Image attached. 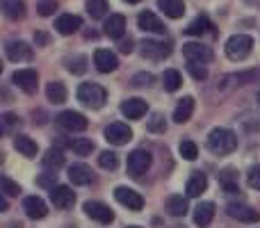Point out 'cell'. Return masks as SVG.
Segmentation results:
<instances>
[{
	"instance_id": "obj_12",
	"label": "cell",
	"mask_w": 260,
	"mask_h": 228,
	"mask_svg": "<svg viewBox=\"0 0 260 228\" xmlns=\"http://www.w3.org/2000/svg\"><path fill=\"white\" fill-rule=\"evenodd\" d=\"M85 212H87V217H91L94 221H101V224H112L114 221V212L101 201H87Z\"/></svg>"
},
{
	"instance_id": "obj_28",
	"label": "cell",
	"mask_w": 260,
	"mask_h": 228,
	"mask_svg": "<svg viewBox=\"0 0 260 228\" xmlns=\"http://www.w3.org/2000/svg\"><path fill=\"white\" fill-rule=\"evenodd\" d=\"M167 212L171 217H185L187 215V199H183L180 194L167 199Z\"/></svg>"
},
{
	"instance_id": "obj_14",
	"label": "cell",
	"mask_w": 260,
	"mask_h": 228,
	"mask_svg": "<svg viewBox=\"0 0 260 228\" xmlns=\"http://www.w3.org/2000/svg\"><path fill=\"white\" fill-rule=\"evenodd\" d=\"M94 64H96V69H99L101 73H112V71H117L119 59H117V55H114L112 50L99 48L94 53Z\"/></svg>"
},
{
	"instance_id": "obj_11",
	"label": "cell",
	"mask_w": 260,
	"mask_h": 228,
	"mask_svg": "<svg viewBox=\"0 0 260 228\" xmlns=\"http://www.w3.org/2000/svg\"><path fill=\"white\" fill-rule=\"evenodd\" d=\"M171 46L167 41H155V39H144L142 41V55L148 59H165L169 57Z\"/></svg>"
},
{
	"instance_id": "obj_21",
	"label": "cell",
	"mask_w": 260,
	"mask_h": 228,
	"mask_svg": "<svg viewBox=\"0 0 260 228\" xmlns=\"http://www.w3.org/2000/svg\"><path fill=\"white\" fill-rule=\"evenodd\" d=\"M69 178H71L73 185H89L94 183V171L87 165H73L69 169Z\"/></svg>"
},
{
	"instance_id": "obj_41",
	"label": "cell",
	"mask_w": 260,
	"mask_h": 228,
	"mask_svg": "<svg viewBox=\"0 0 260 228\" xmlns=\"http://www.w3.org/2000/svg\"><path fill=\"white\" fill-rule=\"evenodd\" d=\"M0 121H3V130H5V133H9L12 128L21 125V119H18L16 114H12V112H5V114H3V119H0Z\"/></svg>"
},
{
	"instance_id": "obj_31",
	"label": "cell",
	"mask_w": 260,
	"mask_h": 228,
	"mask_svg": "<svg viewBox=\"0 0 260 228\" xmlns=\"http://www.w3.org/2000/svg\"><path fill=\"white\" fill-rule=\"evenodd\" d=\"M210 27L212 25H210V21H208V16H197L187 27H185V32H187L189 37H201V35H206Z\"/></svg>"
},
{
	"instance_id": "obj_35",
	"label": "cell",
	"mask_w": 260,
	"mask_h": 228,
	"mask_svg": "<svg viewBox=\"0 0 260 228\" xmlns=\"http://www.w3.org/2000/svg\"><path fill=\"white\" fill-rule=\"evenodd\" d=\"M99 165L103 167V169H110V171L117 169V167H119V155L114 151H103L99 155Z\"/></svg>"
},
{
	"instance_id": "obj_1",
	"label": "cell",
	"mask_w": 260,
	"mask_h": 228,
	"mask_svg": "<svg viewBox=\"0 0 260 228\" xmlns=\"http://www.w3.org/2000/svg\"><path fill=\"white\" fill-rule=\"evenodd\" d=\"M208 148H210L215 155L233 153L235 148H238V137H235V133L229 128H215L208 135Z\"/></svg>"
},
{
	"instance_id": "obj_42",
	"label": "cell",
	"mask_w": 260,
	"mask_h": 228,
	"mask_svg": "<svg viewBox=\"0 0 260 228\" xmlns=\"http://www.w3.org/2000/svg\"><path fill=\"white\" fill-rule=\"evenodd\" d=\"M3 192L5 197H18V192H21V185L14 183V180H9L7 176L3 178Z\"/></svg>"
},
{
	"instance_id": "obj_26",
	"label": "cell",
	"mask_w": 260,
	"mask_h": 228,
	"mask_svg": "<svg viewBox=\"0 0 260 228\" xmlns=\"http://www.w3.org/2000/svg\"><path fill=\"white\" fill-rule=\"evenodd\" d=\"M157 7L165 12L169 18H180L185 14V3L183 0H157Z\"/></svg>"
},
{
	"instance_id": "obj_45",
	"label": "cell",
	"mask_w": 260,
	"mask_h": 228,
	"mask_svg": "<svg viewBox=\"0 0 260 228\" xmlns=\"http://www.w3.org/2000/svg\"><path fill=\"white\" fill-rule=\"evenodd\" d=\"M153 82V76L151 73H137V76L133 78V85L135 87H148Z\"/></svg>"
},
{
	"instance_id": "obj_2",
	"label": "cell",
	"mask_w": 260,
	"mask_h": 228,
	"mask_svg": "<svg viewBox=\"0 0 260 228\" xmlns=\"http://www.w3.org/2000/svg\"><path fill=\"white\" fill-rule=\"evenodd\" d=\"M78 101H80L85 108H91V110H101L108 101V94L101 85L96 82H85V85L78 87Z\"/></svg>"
},
{
	"instance_id": "obj_27",
	"label": "cell",
	"mask_w": 260,
	"mask_h": 228,
	"mask_svg": "<svg viewBox=\"0 0 260 228\" xmlns=\"http://www.w3.org/2000/svg\"><path fill=\"white\" fill-rule=\"evenodd\" d=\"M3 12L7 18L18 21V18L25 16V3L23 0H3Z\"/></svg>"
},
{
	"instance_id": "obj_20",
	"label": "cell",
	"mask_w": 260,
	"mask_h": 228,
	"mask_svg": "<svg viewBox=\"0 0 260 228\" xmlns=\"http://www.w3.org/2000/svg\"><path fill=\"white\" fill-rule=\"evenodd\" d=\"M123 32H126V16L123 14H112L105 21V35L112 37V39H121Z\"/></svg>"
},
{
	"instance_id": "obj_40",
	"label": "cell",
	"mask_w": 260,
	"mask_h": 228,
	"mask_svg": "<svg viewBox=\"0 0 260 228\" xmlns=\"http://www.w3.org/2000/svg\"><path fill=\"white\" fill-rule=\"evenodd\" d=\"M187 71L192 73L194 80H206V78H208V71H206V67H203V64L189 62V64H187Z\"/></svg>"
},
{
	"instance_id": "obj_32",
	"label": "cell",
	"mask_w": 260,
	"mask_h": 228,
	"mask_svg": "<svg viewBox=\"0 0 260 228\" xmlns=\"http://www.w3.org/2000/svg\"><path fill=\"white\" fill-rule=\"evenodd\" d=\"M62 165H64V153L59 151V148H48V151H46V155H44V167H46V169L57 171Z\"/></svg>"
},
{
	"instance_id": "obj_36",
	"label": "cell",
	"mask_w": 260,
	"mask_h": 228,
	"mask_svg": "<svg viewBox=\"0 0 260 228\" xmlns=\"http://www.w3.org/2000/svg\"><path fill=\"white\" fill-rule=\"evenodd\" d=\"M221 185H224V189H226L229 194L240 192V187H238V176L233 174V169H226L224 174H221Z\"/></svg>"
},
{
	"instance_id": "obj_16",
	"label": "cell",
	"mask_w": 260,
	"mask_h": 228,
	"mask_svg": "<svg viewBox=\"0 0 260 228\" xmlns=\"http://www.w3.org/2000/svg\"><path fill=\"white\" fill-rule=\"evenodd\" d=\"M137 25L142 27L144 32H155V35H165V32H167L165 23H162L153 12H142V14H139V16H137Z\"/></svg>"
},
{
	"instance_id": "obj_39",
	"label": "cell",
	"mask_w": 260,
	"mask_h": 228,
	"mask_svg": "<svg viewBox=\"0 0 260 228\" xmlns=\"http://www.w3.org/2000/svg\"><path fill=\"white\" fill-rule=\"evenodd\" d=\"M148 130H151V133H165V130H167L165 116H162V114H153L151 121H148Z\"/></svg>"
},
{
	"instance_id": "obj_3",
	"label": "cell",
	"mask_w": 260,
	"mask_h": 228,
	"mask_svg": "<svg viewBox=\"0 0 260 228\" xmlns=\"http://www.w3.org/2000/svg\"><path fill=\"white\" fill-rule=\"evenodd\" d=\"M253 48V39L249 35H233L229 41H226V55L233 62H240L244 59Z\"/></svg>"
},
{
	"instance_id": "obj_43",
	"label": "cell",
	"mask_w": 260,
	"mask_h": 228,
	"mask_svg": "<svg viewBox=\"0 0 260 228\" xmlns=\"http://www.w3.org/2000/svg\"><path fill=\"white\" fill-rule=\"evenodd\" d=\"M55 9H57L55 0H41V3L37 5V12H39L41 16H50V14H55Z\"/></svg>"
},
{
	"instance_id": "obj_33",
	"label": "cell",
	"mask_w": 260,
	"mask_h": 228,
	"mask_svg": "<svg viewBox=\"0 0 260 228\" xmlns=\"http://www.w3.org/2000/svg\"><path fill=\"white\" fill-rule=\"evenodd\" d=\"M87 14L91 18H103L108 14V0H87Z\"/></svg>"
},
{
	"instance_id": "obj_9",
	"label": "cell",
	"mask_w": 260,
	"mask_h": 228,
	"mask_svg": "<svg viewBox=\"0 0 260 228\" xmlns=\"http://www.w3.org/2000/svg\"><path fill=\"white\" fill-rule=\"evenodd\" d=\"M114 199L133 212H139L144 208V199L139 197V192H135V189H130V187H117L114 189Z\"/></svg>"
},
{
	"instance_id": "obj_48",
	"label": "cell",
	"mask_w": 260,
	"mask_h": 228,
	"mask_svg": "<svg viewBox=\"0 0 260 228\" xmlns=\"http://www.w3.org/2000/svg\"><path fill=\"white\" fill-rule=\"evenodd\" d=\"M126 3H130V5H135V3H139V0H126Z\"/></svg>"
},
{
	"instance_id": "obj_38",
	"label": "cell",
	"mask_w": 260,
	"mask_h": 228,
	"mask_svg": "<svg viewBox=\"0 0 260 228\" xmlns=\"http://www.w3.org/2000/svg\"><path fill=\"white\" fill-rule=\"evenodd\" d=\"M178 151H180V155H183L185 160H189V162L199 157V148H197V144L194 142H180Z\"/></svg>"
},
{
	"instance_id": "obj_37",
	"label": "cell",
	"mask_w": 260,
	"mask_h": 228,
	"mask_svg": "<svg viewBox=\"0 0 260 228\" xmlns=\"http://www.w3.org/2000/svg\"><path fill=\"white\" fill-rule=\"evenodd\" d=\"M67 69L71 73H85L87 71V57L85 55H76V57L67 59Z\"/></svg>"
},
{
	"instance_id": "obj_29",
	"label": "cell",
	"mask_w": 260,
	"mask_h": 228,
	"mask_svg": "<svg viewBox=\"0 0 260 228\" xmlns=\"http://www.w3.org/2000/svg\"><path fill=\"white\" fill-rule=\"evenodd\" d=\"M46 96H48L50 103L59 105V103H64V101H67V87H64L62 82L53 80V82H48V87H46Z\"/></svg>"
},
{
	"instance_id": "obj_46",
	"label": "cell",
	"mask_w": 260,
	"mask_h": 228,
	"mask_svg": "<svg viewBox=\"0 0 260 228\" xmlns=\"http://www.w3.org/2000/svg\"><path fill=\"white\" fill-rule=\"evenodd\" d=\"M119 50H121V53H133V39H123L121 44H119Z\"/></svg>"
},
{
	"instance_id": "obj_49",
	"label": "cell",
	"mask_w": 260,
	"mask_h": 228,
	"mask_svg": "<svg viewBox=\"0 0 260 228\" xmlns=\"http://www.w3.org/2000/svg\"><path fill=\"white\" fill-rule=\"evenodd\" d=\"M258 103H260V91H258Z\"/></svg>"
},
{
	"instance_id": "obj_47",
	"label": "cell",
	"mask_w": 260,
	"mask_h": 228,
	"mask_svg": "<svg viewBox=\"0 0 260 228\" xmlns=\"http://www.w3.org/2000/svg\"><path fill=\"white\" fill-rule=\"evenodd\" d=\"M0 210H7V197H3V199H0Z\"/></svg>"
},
{
	"instance_id": "obj_15",
	"label": "cell",
	"mask_w": 260,
	"mask_h": 228,
	"mask_svg": "<svg viewBox=\"0 0 260 228\" xmlns=\"http://www.w3.org/2000/svg\"><path fill=\"white\" fill-rule=\"evenodd\" d=\"M226 212H229V217H233V219H238V221H247V224L260 221V212L244 206V203H231V206L226 208Z\"/></svg>"
},
{
	"instance_id": "obj_50",
	"label": "cell",
	"mask_w": 260,
	"mask_h": 228,
	"mask_svg": "<svg viewBox=\"0 0 260 228\" xmlns=\"http://www.w3.org/2000/svg\"><path fill=\"white\" fill-rule=\"evenodd\" d=\"M128 228H139V226H128Z\"/></svg>"
},
{
	"instance_id": "obj_34",
	"label": "cell",
	"mask_w": 260,
	"mask_h": 228,
	"mask_svg": "<svg viewBox=\"0 0 260 228\" xmlns=\"http://www.w3.org/2000/svg\"><path fill=\"white\" fill-rule=\"evenodd\" d=\"M69 146H71V151L78 153V155H89V153L94 151V142H91V139H82V137L73 139Z\"/></svg>"
},
{
	"instance_id": "obj_13",
	"label": "cell",
	"mask_w": 260,
	"mask_h": 228,
	"mask_svg": "<svg viewBox=\"0 0 260 228\" xmlns=\"http://www.w3.org/2000/svg\"><path fill=\"white\" fill-rule=\"evenodd\" d=\"M5 55H7L12 62H27V59H32V46H27L25 41H21V39L7 41V46H5Z\"/></svg>"
},
{
	"instance_id": "obj_5",
	"label": "cell",
	"mask_w": 260,
	"mask_h": 228,
	"mask_svg": "<svg viewBox=\"0 0 260 228\" xmlns=\"http://www.w3.org/2000/svg\"><path fill=\"white\" fill-rule=\"evenodd\" d=\"M55 121H57L59 128L69 130V133H82V130H87V119L80 112H73V110L59 112L55 116Z\"/></svg>"
},
{
	"instance_id": "obj_4",
	"label": "cell",
	"mask_w": 260,
	"mask_h": 228,
	"mask_svg": "<svg viewBox=\"0 0 260 228\" xmlns=\"http://www.w3.org/2000/svg\"><path fill=\"white\" fill-rule=\"evenodd\" d=\"M151 162H153L151 153H148V151H142V148H137V151H133V153L128 155V162H126L128 174L135 176V178H139L142 174H146V171L151 169Z\"/></svg>"
},
{
	"instance_id": "obj_17",
	"label": "cell",
	"mask_w": 260,
	"mask_h": 228,
	"mask_svg": "<svg viewBox=\"0 0 260 228\" xmlns=\"http://www.w3.org/2000/svg\"><path fill=\"white\" fill-rule=\"evenodd\" d=\"M23 210H25V215L30 217V219H44V217L48 215V206H46V201L39 197H27L25 201H23Z\"/></svg>"
},
{
	"instance_id": "obj_44",
	"label": "cell",
	"mask_w": 260,
	"mask_h": 228,
	"mask_svg": "<svg viewBox=\"0 0 260 228\" xmlns=\"http://www.w3.org/2000/svg\"><path fill=\"white\" fill-rule=\"evenodd\" d=\"M247 180H249V185H251L253 189H260V165H256V167H251V169H249Z\"/></svg>"
},
{
	"instance_id": "obj_18",
	"label": "cell",
	"mask_w": 260,
	"mask_h": 228,
	"mask_svg": "<svg viewBox=\"0 0 260 228\" xmlns=\"http://www.w3.org/2000/svg\"><path fill=\"white\" fill-rule=\"evenodd\" d=\"M55 27H57L59 35H73V32H78L82 27V18L76 16V14H62V16L55 21Z\"/></svg>"
},
{
	"instance_id": "obj_10",
	"label": "cell",
	"mask_w": 260,
	"mask_h": 228,
	"mask_svg": "<svg viewBox=\"0 0 260 228\" xmlns=\"http://www.w3.org/2000/svg\"><path fill=\"white\" fill-rule=\"evenodd\" d=\"M183 55L187 57V62H197V64H206L212 59V50L203 44H197V41H189V44L183 46Z\"/></svg>"
},
{
	"instance_id": "obj_7",
	"label": "cell",
	"mask_w": 260,
	"mask_h": 228,
	"mask_svg": "<svg viewBox=\"0 0 260 228\" xmlns=\"http://www.w3.org/2000/svg\"><path fill=\"white\" fill-rule=\"evenodd\" d=\"M12 80H14V85L21 91H25V94H35L37 87H39V76H37L35 69H18L12 76Z\"/></svg>"
},
{
	"instance_id": "obj_8",
	"label": "cell",
	"mask_w": 260,
	"mask_h": 228,
	"mask_svg": "<svg viewBox=\"0 0 260 228\" xmlns=\"http://www.w3.org/2000/svg\"><path fill=\"white\" fill-rule=\"evenodd\" d=\"M105 139H108L110 144H114V146H123V144H128L130 139H133V130H130L128 123L117 121V123H110L108 128H105Z\"/></svg>"
},
{
	"instance_id": "obj_22",
	"label": "cell",
	"mask_w": 260,
	"mask_h": 228,
	"mask_svg": "<svg viewBox=\"0 0 260 228\" xmlns=\"http://www.w3.org/2000/svg\"><path fill=\"white\" fill-rule=\"evenodd\" d=\"M206 187H208L206 174H201V171H194L192 178L187 180V187H185V192H187V197L197 199V197H201V194L206 192Z\"/></svg>"
},
{
	"instance_id": "obj_24",
	"label": "cell",
	"mask_w": 260,
	"mask_h": 228,
	"mask_svg": "<svg viewBox=\"0 0 260 228\" xmlns=\"http://www.w3.org/2000/svg\"><path fill=\"white\" fill-rule=\"evenodd\" d=\"M194 114V99L192 96H185V99H180V103L176 105L174 110V121L176 123H185V121H189Z\"/></svg>"
},
{
	"instance_id": "obj_23",
	"label": "cell",
	"mask_w": 260,
	"mask_h": 228,
	"mask_svg": "<svg viewBox=\"0 0 260 228\" xmlns=\"http://www.w3.org/2000/svg\"><path fill=\"white\" fill-rule=\"evenodd\" d=\"M215 217V203L210 201H203L194 208V224L197 226H208Z\"/></svg>"
},
{
	"instance_id": "obj_6",
	"label": "cell",
	"mask_w": 260,
	"mask_h": 228,
	"mask_svg": "<svg viewBox=\"0 0 260 228\" xmlns=\"http://www.w3.org/2000/svg\"><path fill=\"white\" fill-rule=\"evenodd\" d=\"M50 201H53V206L57 210H69L76 203V192L71 187H67V185H53L50 187Z\"/></svg>"
},
{
	"instance_id": "obj_19",
	"label": "cell",
	"mask_w": 260,
	"mask_h": 228,
	"mask_svg": "<svg viewBox=\"0 0 260 228\" xmlns=\"http://www.w3.org/2000/svg\"><path fill=\"white\" fill-rule=\"evenodd\" d=\"M146 110H148V105H146V101H142V99H128L121 103V114L126 116V119H142V116L146 114Z\"/></svg>"
},
{
	"instance_id": "obj_25",
	"label": "cell",
	"mask_w": 260,
	"mask_h": 228,
	"mask_svg": "<svg viewBox=\"0 0 260 228\" xmlns=\"http://www.w3.org/2000/svg\"><path fill=\"white\" fill-rule=\"evenodd\" d=\"M14 148H16L21 155H25V157H35L37 151H39L37 142L35 139H30L27 135H16V137H14Z\"/></svg>"
},
{
	"instance_id": "obj_30",
	"label": "cell",
	"mask_w": 260,
	"mask_h": 228,
	"mask_svg": "<svg viewBox=\"0 0 260 228\" xmlns=\"http://www.w3.org/2000/svg\"><path fill=\"white\" fill-rule=\"evenodd\" d=\"M162 85H165L167 91H178L180 85H183V76H180L176 69H167L162 73Z\"/></svg>"
}]
</instances>
